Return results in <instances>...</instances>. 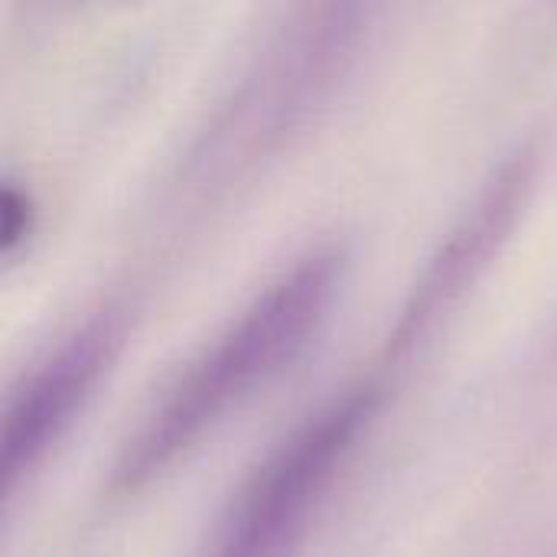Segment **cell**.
Returning a JSON list of instances; mask_svg holds the SVG:
<instances>
[{
    "mask_svg": "<svg viewBox=\"0 0 557 557\" xmlns=\"http://www.w3.org/2000/svg\"><path fill=\"white\" fill-rule=\"evenodd\" d=\"M346 251L310 245L212 333L147 401L117 447L108 490L131 496L163 476L258 388L277 379L323 326Z\"/></svg>",
    "mask_w": 557,
    "mask_h": 557,
    "instance_id": "6da1fadb",
    "label": "cell"
},
{
    "mask_svg": "<svg viewBox=\"0 0 557 557\" xmlns=\"http://www.w3.org/2000/svg\"><path fill=\"white\" fill-rule=\"evenodd\" d=\"M385 401L369 372L300 414L235 483L196 557H297Z\"/></svg>",
    "mask_w": 557,
    "mask_h": 557,
    "instance_id": "7a4b0ae2",
    "label": "cell"
},
{
    "mask_svg": "<svg viewBox=\"0 0 557 557\" xmlns=\"http://www.w3.org/2000/svg\"><path fill=\"white\" fill-rule=\"evenodd\" d=\"M366 10L352 3L304 7L281 26L193 147L189 176L225 186L277 150L333 95L362 42Z\"/></svg>",
    "mask_w": 557,
    "mask_h": 557,
    "instance_id": "3957f363",
    "label": "cell"
},
{
    "mask_svg": "<svg viewBox=\"0 0 557 557\" xmlns=\"http://www.w3.org/2000/svg\"><path fill=\"white\" fill-rule=\"evenodd\" d=\"M121 343V317L98 310L62 333L7 392L0 490L13 499L69 434Z\"/></svg>",
    "mask_w": 557,
    "mask_h": 557,
    "instance_id": "277c9868",
    "label": "cell"
},
{
    "mask_svg": "<svg viewBox=\"0 0 557 557\" xmlns=\"http://www.w3.org/2000/svg\"><path fill=\"white\" fill-rule=\"evenodd\" d=\"M535 173L539 150L519 147L476 189L473 202L460 212L444 242L434 248L408 300L401 304L388 336V366L408 359L421 343H428L444 323V317L467 297V290L476 284L483 268L509 238L519 212L525 209V199L535 186Z\"/></svg>",
    "mask_w": 557,
    "mask_h": 557,
    "instance_id": "5b68a950",
    "label": "cell"
},
{
    "mask_svg": "<svg viewBox=\"0 0 557 557\" xmlns=\"http://www.w3.org/2000/svg\"><path fill=\"white\" fill-rule=\"evenodd\" d=\"M36 219H39V209H36L29 186L23 180L3 176V183H0V255H3V261H13L26 248V242L36 232Z\"/></svg>",
    "mask_w": 557,
    "mask_h": 557,
    "instance_id": "8992f818",
    "label": "cell"
}]
</instances>
